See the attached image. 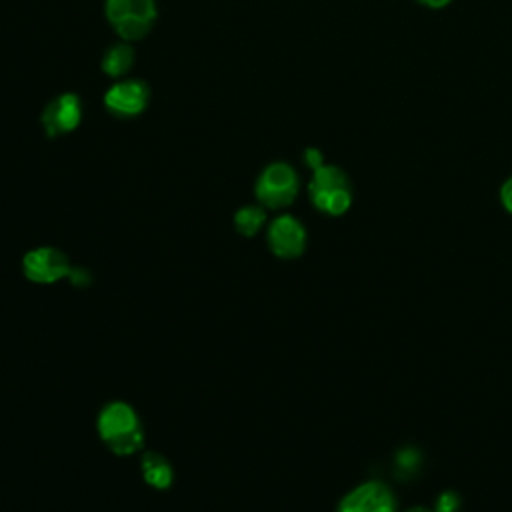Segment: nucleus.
I'll return each instance as SVG.
<instances>
[{"mask_svg":"<svg viewBox=\"0 0 512 512\" xmlns=\"http://www.w3.org/2000/svg\"><path fill=\"white\" fill-rule=\"evenodd\" d=\"M98 432L108 448L118 456H130L142 446L138 416L124 402H112L100 412Z\"/></svg>","mask_w":512,"mask_h":512,"instance_id":"1","label":"nucleus"},{"mask_svg":"<svg viewBox=\"0 0 512 512\" xmlns=\"http://www.w3.org/2000/svg\"><path fill=\"white\" fill-rule=\"evenodd\" d=\"M308 192L312 204L330 216L344 214L352 202V192L346 174L338 166L330 164H322L314 170L312 180L308 184Z\"/></svg>","mask_w":512,"mask_h":512,"instance_id":"2","label":"nucleus"},{"mask_svg":"<svg viewBox=\"0 0 512 512\" xmlns=\"http://www.w3.org/2000/svg\"><path fill=\"white\" fill-rule=\"evenodd\" d=\"M106 18L124 40H138L148 34L156 18L154 0H106Z\"/></svg>","mask_w":512,"mask_h":512,"instance_id":"3","label":"nucleus"},{"mask_svg":"<svg viewBox=\"0 0 512 512\" xmlns=\"http://www.w3.org/2000/svg\"><path fill=\"white\" fill-rule=\"evenodd\" d=\"M298 194V176L292 166L274 162L262 170L256 182V198L266 208H284Z\"/></svg>","mask_w":512,"mask_h":512,"instance_id":"4","label":"nucleus"},{"mask_svg":"<svg viewBox=\"0 0 512 512\" xmlns=\"http://www.w3.org/2000/svg\"><path fill=\"white\" fill-rule=\"evenodd\" d=\"M338 512H396V498L384 482L368 480L340 500Z\"/></svg>","mask_w":512,"mask_h":512,"instance_id":"5","label":"nucleus"},{"mask_svg":"<svg viewBox=\"0 0 512 512\" xmlns=\"http://www.w3.org/2000/svg\"><path fill=\"white\" fill-rule=\"evenodd\" d=\"M22 270L28 280L38 282V284L58 282L60 278H64L72 272L68 258L60 250L50 248V246L30 250L22 260Z\"/></svg>","mask_w":512,"mask_h":512,"instance_id":"6","label":"nucleus"},{"mask_svg":"<svg viewBox=\"0 0 512 512\" xmlns=\"http://www.w3.org/2000/svg\"><path fill=\"white\" fill-rule=\"evenodd\" d=\"M268 246L280 258H296L304 252L306 230L294 216H278L268 228Z\"/></svg>","mask_w":512,"mask_h":512,"instance_id":"7","label":"nucleus"},{"mask_svg":"<svg viewBox=\"0 0 512 512\" xmlns=\"http://www.w3.org/2000/svg\"><path fill=\"white\" fill-rule=\"evenodd\" d=\"M150 100V90L142 80H124L110 86L104 94V104L118 116L140 114Z\"/></svg>","mask_w":512,"mask_h":512,"instance_id":"8","label":"nucleus"},{"mask_svg":"<svg viewBox=\"0 0 512 512\" xmlns=\"http://www.w3.org/2000/svg\"><path fill=\"white\" fill-rule=\"evenodd\" d=\"M82 118V106L76 94H60L54 98L42 114V126L48 136H60L72 132Z\"/></svg>","mask_w":512,"mask_h":512,"instance_id":"9","label":"nucleus"},{"mask_svg":"<svg viewBox=\"0 0 512 512\" xmlns=\"http://www.w3.org/2000/svg\"><path fill=\"white\" fill-rule=\"evenodd\" d=\"M142 472H144V480L158 490L168 488L172 482V468L160 454H154V452L146 454L142 458Z\"/></svg>","mask_w":512,"mask_h":512,"instance_id":"10","label":"nucleus"},{"mask_svg":"<svg viewBox=\"0 0 512 512\" xmlns=\"http://www.w3.org/2000/svg\"><path fill=\"white\" fill-rule=\"evenodd\" d=\"M132 62H134V50L128 44H116L104 54L102 70L108 76H122L132 68Z\"/></svg>","mask_w":512,"mask_h":512,"instance_id":"11","label":"nucleus"},{"mask_svg":"<svg viewBox=\"0 0 512 512\" xmlns=\"http://www.w3.org/2000/svg\"><path fill=\"white\" fill-rule=\"evenodd\" d=\"M266 220V214L260 206H242L234 214V226L242 236H254Z\"/></svg>","mask_w":512,"mask_h":512,"instance_id":"12","label":"nucleus"},{"mask_svg":"<svg viewBox=\"0 0 512 512\" xmlns=\"http://www.w3.org/2000/svg\"><path fill=\"white\" fill-rule=\"evenodd\" d=\"M458 498L454 492H444L438 496L436 500V506H434V512H456L458 510Z\"/></svg>","mask_w":512,"mask_h":512,"instance_id":"13","label":"nucleus"},{"mask_svg":"<svg viewBox=\"0 0 512 512\" xmlns=\"http://www.w3.org/2000/svg\"><path fill=\"white\" fill-rule=\"evenodd\" d=\"M500 200H502V206L512 214V176L502 184Z\"/></svg>","mask_w":512,"mask_h":512,"instance_id":"14","label":"nucleus"},{"mask_svg":"<svg viewBox=\"0 0 512 512\" xmlns=\"http://www.w3.org/2000/svg\"><path fill=\"white\" fill-rule=\"evenodd\" d=\"M304 160H306V164H308L312 170H316L318 166H322V164H324V160H322V152H320V150H316V148H306V152H304Z\"/></svg>","mask_w":512,"mask_h":512,"instance_id":"15","label":"nucleus"},{"mask_svg":"<svg viewBox=\"0 0 512 512\" xmlns=\"http://www.w3.org/2000/svg\"><path fill=\"white\" fill-rule=\"evenodd\" d=\"M424 6H430V8H442V6H446L448 2H452V0H420Z\"/></svg>","mask_w":512,"mask_h":512,"instance_id":"16","label":"nucleus"},{"mask_svg":"<svg viewBox=\"0 0 512 512\" xmlns=\"http://www.w3.org/2000/svg\"><path fill=\"white\" fill-rule=\"evenodd\" d=\"M404 512H434L432 508H426V506H414V508H408Z\"/></svg>","mask_w":512,"mask_h":512,"instance_id":"17","label":"nucleus"}]
</instances>
